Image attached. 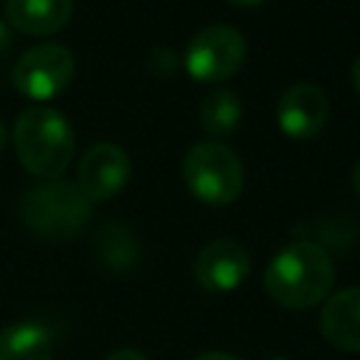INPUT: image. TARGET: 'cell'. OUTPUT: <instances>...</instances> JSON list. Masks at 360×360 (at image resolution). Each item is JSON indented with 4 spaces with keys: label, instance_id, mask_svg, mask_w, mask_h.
Returning a JSON list of instances; mask_svg holds the SVG:
<instances>
[{
    "label": "cell",
    "instance_id": "7a4b0ae2",
    "mask_svg": "<svg viewBox=\"0 0 360 360\" xmlns=\"http://www.w3.org/2000/svg\"><path fill=\"white\" fill-rule=\"evenodd\" d=\"M14 149L25 172L56 180L73 160L76 138L68 118L51 107H28L14 124Z\"/></svg>",
    "mask_w": 360,
    "mask_h": 360
},
{
    "label": "cell",
    "instance_id": "52a82bcc",
    "mask_svg": "<svg viewBox=\"0 0 360 360\" xmlns=\"http://www.w3.org/2000/svg\"><path fill=\"white\" fill-rule=\"evenodd\" d=\"M129 180V155L118 143H96L79 160L76 186L90 202H107L124 191Z\"/></svg>",
    "mask_w": 360,
    "mask_h": 360
},
{
    "label": "cell",
    "instance_id": "7402d4cb",
    "mask_svg": "<svg viewBox=\"0 0 360 360\" xmlns=\"http://www.w3.org/2000/svg\"><path fill=\"white\" fill-rule=\"evenodd\" d=\"M228 3L242 6V8H253V6H259V3H264V0H228Z\"/></svg>",
    "mask_w": 360,
    "mask_h": 360
},
{
    "label": "cell",
    "instance_id": "277c9868",
    "mask_svg": "<svg viewBox=\"0 0 360 360\" xmlns=\"http://www.w3.org/2000/svg\"><path fill=\"white\" fill-rule=\"evenodd\" d=\"M186 188L205 205H228L239 197L245 172L239 155L217 141H202L191 146L183 158Z\"/></svg>",
    "mask_w": 360,
    "mask_h": 360
},
{
    "label": "cell",
    "instance_id": "ffe728a7",
    "mask_svg": "<svg viewBox=\"0 0 360 360\" xmlns=\"http://www.w3.org/2000/svg\"><path fill=\"white\" fill-rule=\"evenodd\" d=\"M352 186H354V191H357V197H360V160H357L354 169H352Z\"/></svg>",
    "mask_w": 360,
    "mask_h": 360
},
{
    "label": "cell",
    "instance_id": "5bb4252c",
    "mask_svg": "<svg viewBox=\"0 0 360 360\" xmlns=\"http://www.w3.org/2000/svg\"><path fill=\"white\" fill-rule=\"evenodd\" d=\"M242 121V101L231 90H211L200 101V127L211 138H228Z\"/></svg>",
    "mask_w": 360,
    "mask_h": 360
},
{
    "label": "cell",
    "instance_id": "603a6c76",
    "mask_svg": "<svg viewBox=\"0 0 360 360\" xmlns=\"http://www.w3.org/2000/svg\"><path fill=\"white\" fill-rule=\"evenodd\" d=\"M270 360H284V357H270Z\"/></svg>",
    "mask_w": 360,
    "mask_h": 360
},
{
    "label": "cell",
    "instance_id": "3957f363",
    "mask_svg": "<svg viewBox=\"0 0 360 360\" xmlns=\"http://www.w3.org/2000/svg\"><path fill=\"white\" fill-rule=\"evenodd\" d=\"M90 200L68 180H45L25 191L20 217L28 231L42 239H70L90 219Z\"/></svg>",
    "mask_w": 360,
    "mask_h": 360
},
{
    "label": "cell",
    "instance_id": "8fae6325",
    "mask_svg": "<svg viewBox=\"0 0 360 360\" xmlns=\"http://www.w3.org/2000/svg\"><path fill=\"white\" fill-rule=\"evenodd\" d=\"M73 0H6V20L20 34L48 37L70 22Z\"/></svg>",
    "mask_w": 360,
    "mask_h": 360
},
{
    "label": "cell",
    "instance_id": "4fadbf2b",
    "mask_svg": "<svg viewBox=\"0 0 360 360\" xmlns=\"http://www.w3.org/2000/svg\"><path fill=\"white\" fill-rule=\"evenodd\" d=\"M93 250H96V259L107 270H115V273L129 270L141 253L135 233L121 222H104L93 239Z\"/></svg>",
    "mask_w": 360,
    "mask_h": 360
},
{
    "label": "cell",
    "instance_id": "8992f818",
    "mask_svg": "<svg viewBox=\"0 0 360 360\" xmlns=\"http://www.w3.org/2000/svg\"><path fill=\"white\" fill-rule=\"evenodd\" d=\"M73 73H76L73 53L65 45L45 42V45H37V48L25 51L14 62L11 82H14V87L25 98H31V101H48V98L59 96L70 84Z\"/></svg>",
    "mask_w": 360,
    "mask_h": 360
},
{
    "label": "cell",
    "instance_id": "44dd1931",
    "mask_svg": "<svg viewBox=\"0 0 360 360\" xmlns=\"http://www.w3.org/2000/svg\"><path fill=\"white\" fill-rule=\"evenodd\" d=\"M6 143H8V127L0 121V152L6 149Z\"/></svg>",
    "mask_w": 360,
    "mask_h": 360
},
{
    "label": "cell",
    "instance_id": "7c38bea8",
    "mask_svg": "<svg viewBox=\"0 0 360 360\" xmlns=\"http://www.w3.org/2000/svg\"><path fill=\"white\" fill-rule=\"evenodd\" d=\"M0 360H53V338L37 321H17L0 329Z\"/></svg>",
    "mask_w": 360,
    "mask_h": 360
},
{
    "label": "cell",
    "instance_id": "5b68a950",
    "mask_svg": "<svg viewBox=\"0 0 360 360\" xmlns=\"http://www.w3.org/2000/svg\"><path fill=\"white\" fill-rule=\"evenodd\" d=\"M248 56L245 37L231 25H205L200 28L183 53V68L191 79L211 84L231 79Z\"/></svg>",
    "mask_w": 360,
    "mask_h": 360
},
{
    "label": "cell",
    "instance_id": "2e32d148",
    "mask_svg": "<svg viewBox=\"0 0 360 360\" xmlns=\"http://www.w3.org/2000/svg\"><path fill=\"white\" fill-rule=\"evenodd\" d=\"M104 360H149L143 352H138V349H132V346H127V349H115V352H110Z\"/></svg>",
    "mask_w": 360,
    "mask_h": 360
},
{
    "label": "cell",
    "instance_id": "9c48e42d",
    "mask_svg": "<svg viewBox=\"0 0 360 360\" xmlns=\"http://www.w3.org/2000/svg\"><path fill=\"white\" fill-rule=\"evenodd\" d=\"M326 118H329V101H326L323 90L312 82H298V84L287 87L276 104L278 129L295 141L318 135L323 129Z\"/></svg>",
    "mask_w": 360,
    "mask_h": 360
},
{
    "label": "cell",
    "instance_id": "ac0fdd59",
    "mask_svg": "<svg viewBox=\"0 0 360 360\" xmlns=\"http://www.w3.org/2000/svg\"><path fill=\"white\" fill-rule=\"evenodd\" d=\"M194 360H239V357L236 354H228V352H205V354H200Z\"/></svg>",
    "mask_w": 360,
    "mask_h": 360
},
{
    "label": "cell",
    "instance_id": "d6986e66",
    "mask_svg": "<svg viewBox=\"0 0 360 360\" xmlns=\"http://www.w3.org/2000/svg\"><path fill=\"white\" fill-rule=\"evenodd\" d=\"M352 82H354V87H357V93H360V56L352 62Z\"/></svg>",
    "mask_w": 360,
    "mask_h": 360
},
{
    "label": "cell",
    "instance_id": "e0dca14e",
    "mask_svg": "<svg viewBox=\"0 0 360 360\" xmlns=\"http://www.w3.org/2000/svg\"><path fill=\"white\" fill-rule=\"evenodd\" d=\"M11 45H14V39H11V28H8V22L0 20V59L11 51Z\"/></svg>",
    "mask_w": 360,
    "mask_h": 360
},
{
    "label": "cell",
    "instance_id": "ba28073f",
    "mask_svg": "<svg viewBox=\"0 0 360 360\" xmlns=\"http://www.w3.org/2000/svg\"><path fill=\"white\" fill-rule=\"evenodd\" d=\"M250 276V256L236 239H214L194 259V278L208 292H231Z\"/></svg>",
    "mask_w": 360,
    "mask_h": 360
},
{
    "label": "cell",
    "instance_id": "30bf717a",
    "mask_svg": "<svg viewBox=\"0 0 360 360\" xmlns=\"http://www.w3.org/2000/svg\"><path fill=\"white\" fill-rule=\"evenodd\" d=\"M321 335L340 352H360V287L326 298L321 309Z\"/></svg>",
    "mask_w": 360,
    "mask_h": 360
},
{
    "label": "cell",
    "instance_id": "9a60e30c",
    "mask_svg": "<svg viewBox=\"0 0 360 360\" xmlns=\"http://www.w3.org/2000/svg\"><path fill=\"white\" fill-rule=\"evenodd\" d=\"M149 65H152V70H158L160 79H166V76L177 73L180 59H177V53H174L172 48H158V51L149 56Z\"/></svg>",
    "mask_w": 360,
    "mask_h": 360
},
{
    "label": "cell",
    "instance_id": "6da1fadb",
    "mask_svg": "<svg viewBox=\"0 0 360 360\" xmlns=\"http://www.w3.org/2000/svg\"><path fill=\"white\" fill-rule=\"evenodd\" d=\"M332 281L335 267L329 253L307 239L281 248L264 270V290L284 309H309L321 304Z\"/></svg>",
    "mask_w": 360,
    "mask_h": 360
}]
</instances>
